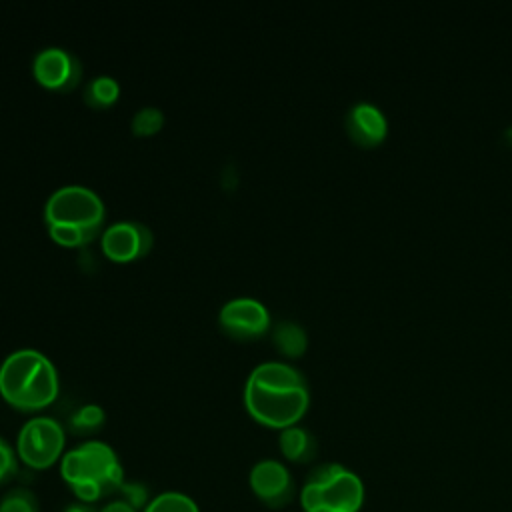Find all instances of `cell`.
<instances>
[{"label":"cell","mask_w":512,"mask_h":512,"mask_svg":"<svg viewBox=\"0 0 512 512\" xmlns=\"http://www.w3.org/2000/svg\"><path fill=\"white\" fill-rule=\"evenodd\" d=\"M106 422V412L98 404H82L70 416V428L76 434H92Z\"/></svg>","instance_id":"16"},{"label":"cell","mask_w":512,"mask_h":512,"mask_svg":"<svg viewBox=\"0 0 512 512\" xmlns=\"http://www.w3.org/2000/svg\"><path fill=\"white\" fill-rule=\"evenodd\" d=\"M142 512H200V508L188 494L168 490L154 496Z\"/></svg>","instance_id":"15"},{"label":"cell","mask_w":512,"mask_h":512,"mask_svg":"<svg viewBox=\"0 0 512 512\" xmlns=\"http://www.w3.org/2000/svg\"><path fill=\"white\" fill-rule=\"evenodd\" d=\"M248 482L254 496L268 508H284L294 498L292 474L280 460H258L248 474Z\"/></svg>","instance_id":"7"},{"label":"cell","mask_w":512,"mask_h":512,"mask_svg":"<svg viewBox=\"0 0 512 512\" xmlns=\"http://www.w3.org/2000/svg\"><path fill=\"white\" fill-rule=\"evenodd\" d=\"M362 502V480L352 470L334 462L314 468L300 490L304 512H358Z\"/></svg>","instance_id":"5"},{"label":"cell","mask_w":512,"mask_h":512,"mask_svg":"<svg viewBox=\"0 0 512 512\" xmlns=\"http://www.w3.org/2000/svg\"><path fill=\"white\" fill-rule=\"evenodd\" d=\"M344 126L350 140L362 148L378 146L388 134V120L372 102H356L346 112Z\"/></svg>","instance_id":"11"},{"label":"cell","mask_w":512,"mask_h":512,"mask_svg":"<svg viewBox=\"0 0 512 512\" xmlns=\"http://www.w3.org/2000/svg\"><path fill=\"white\" fill-rule=\"evenodd\" d=\"M278 446L284 458L296 464L310 462L316 456V438L298 424L280 430Z\"/></svg>","instance_id":"12"},{"label":"cell","mask_w":512,"mask_h":512,"mask_svg":"<svg viewBox=\"0 0 512 512\" xmlns=\"http://www.w3.org/2000/svg\"><path fill=\"white\" fill-rule=\"evenodd\" d=\"M60 474L76 500L84 504L112 496L124 484L120 458L116 450L102 440H86L64 452Z\"/></svg>","instance_id":"2"},{"label":"cell","mask_w":512,"mask_h":512,"mask_svg":"<svg viewBox=\"0 0 512 512\" xmlns=\"http://www.w3.org/2000/svg\"><path fill=\"white\" fill-rule=\"evenodd\" d=\"M118 94H120V84L112 76H106V74L92 78L84 90L86 102L96 108L110 106L112 102H116Z\"/></svg>","instance_id":"14"},{"label":"cell","mask_w":512,"mask_h":512,"mask_svg":"<svg viewBox=\"0 0 512 512\" xmlns=\"http://www.w3.org/2000/svg\"><path fill=\"white\" fill-rule=\"evenodd\" d=\"M310 404V390L302 372L286 362L268 360L252 368L244 384V406L250 416L284 430L298 424Z\"/></svg>","instance_id":"1"},{"label":"cell","mask_w":512,"mask_h":512,"mask_svg":"<svg viewBox=\"0 0 512 512\" xmlns=\"http://www.w3.org/2000/svg\"><path fill=\"white\" fill-rule=\"evenodd\" d=\"M98 512H138V510L134 506H130L126 500L116 498V500L106 502Z\"/></svg>","instance_id":"21"},{"label":"cell","mask_w":512,"mask_h":512,"mask_svg":"<svg viewBox=\"0 0 512 512\" xmlns=\"http://www.w3.org/2000/svg\"><path fill=\"white\" fill-rule=\"evenodd\" d=\"M36 80L54 90H70L80 80V64L72 52L58 46L42 48L32 62Z\"/></svg>","instance_id":"10"},{"label":"cell","mask_w":512,"mask_h":512,"mask_svg":"<svg viewBox=\"0 0 512 512\" xmlns=\"http://www.w3.org/2000/svg\"><path fill=\"white\" fill-rule=\"evenodd\" d=\"M16 472V452L6 438L0 436V484L10 480Z\"/></svg>","instance_id":"20"},{"label":"cell","mask_w":512,"mask_h":512,"mask_svg":"<svg viewBox=\"0 0 512 512\" xmlns=\"http://www.w3.org/2000/svg\"><path fill=\"white\" fill-rule=\"evenodd\" d=\"M218 320L220 326L236 338H256L270 326L268 308L260 300L248 296L228 300L220 308Z\"/></svg>","instance_id":"9"},{"label":"cell","mask_w":512,"mask_h":512,"mask_svg":"<svg viewBox=\"0 0 512 512\" xmlns=\"http://www.w3.org/2000/svg\"><path fill=\"white\" fill-rule=\"evenodd\" d=\"M64 512H98L92 504H84V502H74V504H68L64 508Z\"/></svg>","instance_id":"22"},{"label":"cell","mask_w":512,"mask_h":512,"mask_svg":"<svg viewBox=\"0 0 512 512\" xmlns=\"http://www.w3.org/2000/svg\"><path fill=\"white\" fill-rule=\"evenodd\" d=\"M58 390V370L40 350L18 348L0 364V394L18 410H42L56 400Z\"/></svg>","instance_id":"3"},{"label":"cell","mask_w":512,"mask_h":512,"mask_svg":"<svg viewBox=\"0 0 512 512\" xmlns=\"http://www.w3.org/2000/svg\"><path fill=\"white\" fill-rule=\"evenodd\" d=\"M154 236L142 222H114L104 228L100 244L104 254L116 262H130L144 256L152 248Z\"/></svg>","instance_id":"8"},{"label":"cell","mask_w":512,"mask_h":512,"mask_svg":"<svg viewBox=\"0 0 512 512\" xmlns=\"http://www.w3.org/2000/svg\"><path fill=\"white\" fill-rule=\"evenodd\" d=\"M504 142H506L508 146H512V124L504 130Z\"/></svg>","instance_id":"23"},{"label":"cell","mask_w":512,"mask_h":512,"mask_svg":"<svg viewBox=\"0 0 512 512\" xmlns=\"http://www.w3.org/2000/svg\"><path fill=\"white\" fill-rule=\"evenodd\" d=\"M122 500H126L130 506H134L136 510H144L146 508V504L150 502V498H148V490L142 486V484H138V482H124L122 486H120V490L116 492Z\"/></svg>","instance_id":"19"},{"label":"cell","mask_w":512,"mask_h":512,"mask_svg":"<svg viewBox=\"0 0 512 512\" xmlns=\"http://www.w3.org/2000/svg\"><path fill=\"white\" fill-rule=\"evenodd\" d=\"M106 216L102 198L88 186L66 184L50 194L44 218L50 236L62 246H82L90 242Z\"/></svg>","instance_id":"4"},{"label":"cell","mask_w":512,"mask_h":512,"mask_svg":"<svg viewBox=\"0 0 512 512\" xmlns=\"http://www.w3.org/2000/svg\"><path fill=\"white\" fill-rule=\"evenodd\" d=\"M274 344L282 354L296 358V356L304 354V350L308 346V338L300 324H296L292 320H282L274 328Z\"/></svg>","instance_id":"13"},{"label":"cell","mask_w":512,"mask_h":512,"mask_svg":"<svg viewBox=\"0 0 512 512\" xmlns=\"http://www.w3.org/2000/svg\"><path fill=\"white\" fill-rule=\"evenodd\" d=\"M164 124V114L156 106H144L132 116V132L138 136L156 134Z\"/></svg>","instance_id":"18"},{"label":"cell","mask_w":512,"mask_h":512,"mask_svg":"<svg viewBox=\"0 0 512 512\" xmlns=\"http://www.w3.org/2000/svg\"><path fill=\"white\" fill-rule=\"evenodd\" d=\"M66 432L56 418L34 416L26 420L16 438V456L32 470H46L64 456Z\"/></svg>","instance_id":"6"},{"label":"cell","mask_w":512,"mask_h":512,"mask_svg":"<svg viewBox=\"0 0 512 512\" xmlns=\"http://www.w3.org/2000/svg\"><path fill=\"white\" fill-rule=\"evenodd\" d=\"M0 512H40V502L32 490L18 486L2 496Z\"/></svg>","instance_id":"17"}]
</instances>
